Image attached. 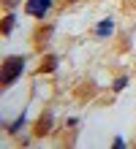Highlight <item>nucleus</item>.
<instances>
[{"mask_svg":"<svg viewBox=\"0 0 136 149\" xmlns=\"http://www.w3.org/2000/svg\"><path fill=\"white\" fill-rule=\"evenodd\" d=\"M25 71V57H6L3 60V84H14Z\"/></svg>","mask_w":136,"mask_h":149,"instance_id":"nucleus-1","label":"nucleus"},{"mask_svg":"<svg viewBox=\"0 0 136 149\" xmlns=\"http://www.w3.org/2000/svg\"><path fill=\"white\" fill-rule=\"evenodd\" d=\"M27 14H33V16H47L49 14V8H52V0H27Z\"/></svg>","mask_w":136,"mask_h":149,"instance_id":"nucleus-2","label":"nucleus"},{"mask_svg":"<svg viewBox=\"0 0 136 149\" xmlns=\"http://www.w3.org/2000/svg\"><path fill=\"white\" fill-rule=\"evenodd\" d=\"M112 30H114V19H104V22H98V24H95V36H98V38L112 36Z\"/></svg>","mask_w":136,"mask_h":149,"instance_id":"nucleus-3","label":"nucleus"},{"mask_svg":"<svg viewBox=\"0 0 136 149\" xmlns=\"http://www.w3.org/2000/svg\"><path fill=\"white\" fill-rule=\"evenodd\" d=\"M49 127H52V114H44V117H41V122L35 125V133H38V136H44Z\"/></svg>","mask_w":136,"mask_h":149,"instance_id":"nucleus-4","label":"nucleus"},{"mask_svg":"<svg viewBox=\"0 0 136 149\" xmlns=\"http://www.w3.org/2000/svg\"><path fill=\"white\" fill-rule=\"evenodd\" d=\"M14 24H16V14L11 11V14H8L6 19H3V36H11V30H14Z\"/></svg>","mask_w":136,"mask_h":149,"instance_id":"nucleus-5","label":"nucleus"},{"mask_svg":"<svg viewBox=\"0 0 136 149\" xmlns=\"http://www.w3.org/2000/svg\"><path fill=\"white\" fill-rule=\"evenodd\" d=\"M54 68H57V57L52 54V57H47V63L41 65V73H49V71H54Z\"/></svg>","mask_w":136,"mask_h":149,"instance_id":"nucleus-6","label":"nucleus"},{"mask_svg":"<svg viewBox=\"0 0 136 149\" xmlns=\"http://www.w3.org/2000/svg\"><path fill=\"white\" fill-rule=\"evenodd\" d=\"M22 127H25V114H22V117H16L14 125H8V133H19Z\"/></svg>","mask_w":136,"mask_h":149,"instance_id":"nucleus-7","label":"nucleus"},{"mask_svg":"<svg viewBox=\"0 0 136 149\" xmlns=\"http://www.w3.org/2000/svg\"><path fill=\"white\" fill-rule=\"evenodd\" d=\"M125 87H128V76H120V79L114 81V90L120 92V90H125Z\"/></svg>","mask_w":136,"mask_h":149,"instance_id":"nucleus-8","label":"nucleus"},{"mask_svg":"<svg viewBox=\"0 0 136 149\" xmlns=\"http://www.w3.org/2000/svg\"><path fill=\"white\" fill-rule=\"evenodd\" d=\"M6 3H8V8H14V3H16V0H6Z\"/></svg>","mask_w":136,"mask_h":149,"instance_id":"nucleus-9","label":"nucleus"}]
</instances>
